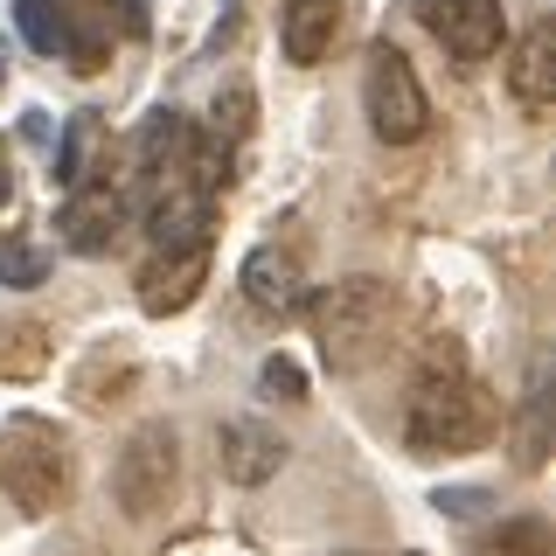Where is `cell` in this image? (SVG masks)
I'll list each match as a JSON object with an SVG mask.
<instances>
[{
    "label": "cell",
    "mask_w": 556,
    "mask_h": 556,
    "mask_svg": "<svg viewBox=\"0 0 556 556\" xmlns=\"http://www.w3.org/2000/svg\"><path fill=\"white\" fill-rule=\"evenodd\" d=\"M306 327L320 341V362L334 376H362L390 355L396 341V292L376 286V278H341L334 292L306 300Z\"/></svg>",
    "instance_id": "6da1fadb"
},
{
    "label": "cell",
    "mask_w": 556,
    "mask_h": 556,
    "mask_svg": "<svg viewBox=\"0 0 556 556\" xmlns=\"http://www.w3.org/2000/svg\"><path fill=\"white\" fill-rule=\"evenodd\" d=\"M404 431H410V452H425V459H459V452L494 445L501 410L473 376H425L410 390Z\"/></svg>",
    "instance_id": "7a4b0ae2"
},
{
    "label": "cell",
    "mask_w": 556,
    "mask_h": 556,
    "mask_svg": "<svg viewBox=\"0 0 556 556\" xmlns=\"http://www.w3.org/2000/svg\"><path fill=\"white\" fill-rule=\"evenodd\" d=\"M0 486L22 515H56L77 494V459H70V439L49 417H8L0 425Z\"/></svg>",
    "instance_id": "3957f363"
},
{
    "label": "cell",
    "mask_w": 556,
    "mask_h": 556,
    "mask_svg": "<svg viewBox=\"0 0 556 556\" xmlns=\"http://www.w3.org/2000/svg\"><path fill=\"white\" fill-rule=\"evenodd\" d=\"M362 98H369V126L382 147H410V139L431 132V98L417 84L410 56L396 42H376L369 49V70H362Z\"/></svg>",
    "instance_id": "277c9868"
},
{
    "label": "cell",
    "mask_w": 556,
    "mask_h": 556,
    "mask_svg": "<svg viewBox=\"0 0 556 556\" xmlns=\"http://www.w3.org/2000/svg\"><path fill=\"white\" fill-rule=\"evenodd\" d=\"M174 480H181V445H174L167 425H139L126 452H118V473H112V494L132 521H153L174 501Z\"/></svg>",
    "instance_id": "5b68a950"
},
{
    "label": "cell",
    "mask_w": 556,
    "mask_h": 556,
    "mask_svg": "<svg viewBox=\"0 0 556 556\" xmlns=\"http://www.w3.org/2000/svg\"><path fill=\"white\" fill-rule=\"evenodd\" d=\"M417 22L439 35V49L452 63H486L508 42V14L501 0H417Z\"/></svg>",
    "instance_id": "8992f818"
},
{
    "label": "cell",
    "mask_w": 556,
    "mask_h": 556,
    "mask_svg": "<svg viewBox=\"0 0 556 556\" xmlns=\"http://www.w3.org/2000/svg\"><path fill=\"white\" fill-rule=\"evenodd\" d=\"M202 278H208V251H153V265L139 271V306L153 320H167L202 292Z\"/></svg>",
    "instance_id": "52a82bcc"
},
{
    "label": "cell",
    "mask_w": 556,
    "mask_h": 556,
    "mask_svg": "<svg viewBox=\"0 0 556 556\" xmlns=\"http://www.w3.org/2000/svg\"><path fill=\"white\" fill-rule=\"evenodd\" d=\"M126 230V202L112 188H77L63 208H56V237L70 251H112V237Z\"/></svg>",
    "instance_id": "ba28073f"
},
{
    "label": "cell",
    "mask_w": 556,
    "mask_h": 556,
    "mask_svg": "<svg viewBox=\"0 0 556 556\" xmlns=\"http://www.w3.org/2000/svg\"><path fill=\"white\" fill-rule=\"evenodd\" d=\"M216 445H223V473H230L237 486H265L278 466H286V439H278V431H265V425H251V417L223 425Z\"/></svg>",
    "instance_id": "9c48e42d"
},
{
    "label": "cell",
    "mask_w": 556,
    "mask_h": 556,
    "mask_svg": "<svg viewBox=\"0 0 556 556\" xmlns=\"http://www.w3.org/2000/svg\"><path fill=\"white\" fill-rule=\"evenodd\" d=\"M508 91L529 104V112H543V104L556 98V22H549V14L515 42V56H508Z\"/></svg>",
    "instance_id": "30bf717a"
},
{
    "label": "cell",
    "mask_w": 556,
    "mask_h": 556,
    "mask_svg": "<svg viewBox=\"0 0 556 556\" xmlns=\"http://www.w3.org/2000/svg\"><path fill=\"white\" fill-rule=\"evenodd\" d=\"M153 230V251H208V230H216V208H208V195H195V188H181V195H161L147 216Z\"/></svg>",
    "instance_id": "8fae6325"
},
{
    "label": "cell",
    "mask_w": 556,
    "mask_h": 556,
    "mask_svg": "<svg viewBox=\"0 0 556 556\" xmlns=\"http://www.w3.org/2000/svg\"><path fill=\"white\" fill-rule=\"evenodd\" d=\"M243 300L257 313H300L306 306V286H300V265H292L286 251H251L243 257Z\"/></svg>",
    "instance_id": "7c38bea8"
},
{
    "label": "cell",
    "mask_w": 556,
    "mask_h": 556,
    "mask_svg": "<svg viewBox=\"0 0 556 556\" xmlns=\"http://www.w3.org/2000/svg\"><path fill=\"white\" fill-rule=\"evenodd\" d=\"M341 42V0H286V56L320 63Z\"/></svg>",
    "instance_id": "4fadbf2b"
},
{
    "label": "cell",
    "mask_w": 556,
    "mask_h": 556,
    "mask_svg": "<svg viewBox=\"0 0 556 556\" xmlns=\"http://www.w3.org/2000/svg\"><path fill=\"white\" fill-rule=\"evenodd\" d=\"M98 153H104V118L98 112H77L63 126V147H56V161H49V174L77 195V188H91V174H98Z\"/></svg>",
    "instance_id": "5bb4252c"
},
{
    "label": "cell",
    "mask_w": 556,
    "mask_h": 556,
    "mask_svg": "<svg viewBox=\"0 0 556 556\" xmlns=\"http://www.w3.org/2000/svg\"><path fill=\"white\" fill-rule=\"evenodd\" d=\"M42 369H49V327L42 320L0 327V382H35Z\"/></svg>",
    "instance_id": "9a60e30c"
},
{
    "label": "cell",
    "mask_w": 556,
    "mask_h": 556,
    "mask_svg": "<svg viewBox=\"0 0 556 556\" xmlns=\"http://www.w3.org/2000/svg\"><path fill=\"white\" fill-rule=\"evenodd\" d=\"M181 147H188V118L181 112H153L147 126H139V167L161 174V167H181Z\"/></svg>",
    "instance_id": "2e32d148"
},
{
    "label": "cell",
    "mask_w": 556,
    "mask_h": 556,
    "mask_svg": "<svg viewBox=\"0 0 556 556\" xmlns=\"http://www.w3.org/2000/svg\"><path fill=\"white\" fill-rule=\"evenodd\" d=\"M480 556H556L549 521H543V515H515V521H501V529L480 543Z\"/></svg>",
    "instance_id": "e0dca14e"
},
{
    "label": "cell",
    "mask_w": 556,
    "mask_h": 556,
    "mask_svg": "<svg viewBox=\"0 0 556 556\" xmlns=\"http://www.w3.org/2000/svg\"><path fill=\"white\" fill-rule=\"evenodd\" d=\"M14 22H22L28 49H42V56H63L70 35H63V8L56 0H14Z\"/></svg>",
    "instance_id": "ac0fdd59"
},
{
    "label": "cell",
    "mask_w": 556,
    "mask_h": 556,
    "mask_svg": "<svg viewBox=\"0 0 556 556\" xmlns=\"http://www.w3.org/2000/svg\"><path fill=\"white\" fill-rule=\"evenodd\" d=\"M515 459L529 466H543L549 459V404H543V382H535V396H529V410H521V439H515Z\"/></svg>",
    "instance_id": "d6986e66"
},
{
    "label": "cell",
    "mask_w": 556,
    "mask_h": 556,
    "mask_svg": "<svg viewBox=\"0 0 556 556\" xmlns=\"http://www.w3.org/2000/svg\"><path fill=\"white\" fill-rule=\"evenodd\" d=\"M49 278V257L35 251V243H22V237H8L0 243V286H22V292H35Z\"/></svg>",
    "instance_id": "ffe728a7"
},
{
    "label": "cell",
    "mask_w": 556,
    "mask_h": 556,
    "mask_svg": "<svg viewBox=\"0 0 556 556\" xmlns=\"http://www.w3.org/2000/svg\"><path fill=\"white\" fill-rule=\"evenodd\" d=\"M257 390H265V396H271V404H278V396H286V404H300V396H306V376H300V362H286V355H271V362H265V369H257Z\"/></svg>",
    "instance_id": "44dd1931"
},
{
    "label": "cell",
    "mask_w": 556,
    "mask_h": 556,
    "mask_svg": "<svg viewBox=\"0 0 556 556\" xmlns=\"http://www.w3.org/2000/svg\"><path fill=\"white\" fill-rule=\"evenodd\" d=\"M104 8L118 14V35H126V42H147V28H153V14H147V0H104Z\"/></svg>",
    "instance_id": "7402d4cb"
},
{
    "label": "cell",
    "mask_w": 556,
    "mask_h": 556,
    "mask_svg": "<svg viewBox=\"0 0 556 556\" xmlns=\"http://www.w3.org/2000/svg\"><path fill=\"white\" fill-rule=\"evenodd\" d=\"M494 508V494H480V486H439V515H486Z\"/></svg>",
    "instance_id": "603a6c76"
},
{
    "label": "cell",
    "mask_w": 556,
    "mask_h": 556,
    "mask_svg": "<svg viewBox=\"0 0 556 556\" xmlns=\"http://www.w3.org/2000/svg\"><path fill=\"white\" fill-rule=\"evenodd\" d=\"M8 188H14V174H8V153H0V202H8Z\"/></svg>",
    "instance_id": "cb8c5ba5"
},
{
    "label": "cell",
    "mask_w": 556,
    "mask_h": 556,
    "mask_svg": "<svg viewBox=\"0 0 556 556\" xmlns=\"http://www.w3.org/2000/svg\"><path fill=\"white\" fill-rule=\"evenodd\" d=\"M0 84H8V63H0Z\"/></svg>",
    "instance_id": "d4e9b609"
},
{
    "label": "cell",
    "mask_w": 556,
    "mask_h": 556,
    "mask_svg": "<svg viewBox=\"0 0 556 556\" xmlns=\"http://www.w3.org/2000/svg\"><path fill=\"white\" fill-rule=\"evenodd\" d=\"M410 556H425V549H410Z\"/></svg>",
    "instance_id": "484cf974"
}]
</instances>
